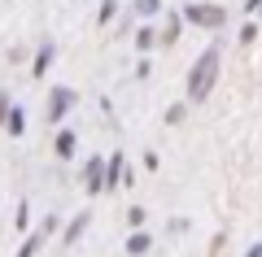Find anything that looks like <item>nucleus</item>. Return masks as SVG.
Here are the masks:
<instances>
[{"instance_id":"nucleus-1","label":"nucleus","mask_w":262,"mask_h":257,"mask_svg":"<svg viewBox=\"0 0 262 257\" xmlns=\"http://www.w3.org/2000/svg\"><path fill=\"white\" fill-rule=\"evenodd\" d=\"M214 74H219V48H206V53L196 57L192 74H188V96L192 101H206L210 87H214Z\"/></svg>"},{"instance_id":"nucleus-2","label":"nucleus","mask_w":262,"mask_h":257,"mask_svg":"<svg viewBox=\"0 0 262 257\" xmlns=\"http://www.w3.org/2000/svg\"><path fill=\"white\" fill-rule=\"evenodd\" d=\"M184 22H192V27H223L227 13L219 9V5H188V9H184Z\"/></svg>"},{"instance_id":"nucleus-3","label":"nucleus","mask_w":262,"mask_h":257,"mask_svg":"<svg viewBox=\"0 0 262 257\" xmlns=\"http://www.w3.org/2000/svg\"><path fill=\"white\" fill-rule=\"evenodd\" d=\"M70 105H75V92H70V87H57V92L48 96V122H61L66 113H70Z\"/></svg>"},{"instance_id":"nucleus-4","label":"nucleus","mask_w":262,"mask_h":257,"mask_svg":"<svg viewBox=\"0 0 262 257\" xmlns=\"http://www.w3.org/2000/svg\"><path fill=\"white\" fill-rule=\"evenodd\" d=\"M83 183H88V192H105V161L101 157H92L83 166Z\"/></svg>"},{"instance_id":"nucleus-5","label":"nucleus","mask_w":262,"mask_h":257,"mask_svg":"<svg viewBox=\"0 0 262 257\" xmlns=\"http://www.w3.org/2000/svg\"><path fill=\"white\" fill-rule=\"evenodd\" d=\"M127 253H131V257H144V253H149V236H144V231H136V236L127 240Z\"/></svg>"},{"instance_id":"nucleus-6","label":"nucleus","mask_w":262,"mask_h":257,"mask_svg":"<svg viewBox=\"0 0 262 257\" xmlns=\"http://www.w3.org/2000/svg\"><path fill=\"white\" fill-rule=\"evenodd\" d=\"M5 122H9V131H13V135H22V131H27V113H22V109H13V105H9V118H5Z\"/></svg>"},{"instance_id":"nucleus-7","label":"nucleus","mask_w":262,"mask_h":257,"mask_svg":"<svg viewBox=\"0 0 262 257\" xmlns=\"http://www.w3.org/2000/svg\"><path fill=\"white\" fill-rule=\"evenodd\" d=\"M57 157H75V135H70V131L57 135Z\"/></svg>"},{"instance_id":"nucleus-8","label":"nucleus","mask_w":262,"mask_h":257,"mask_svg":"<svg viewBox=\"0 0 262 257\" xmlns=\"http://www.w3.org/2000/svg\"><path fill=\"white\" fill-rule=\"evenodd\" d=\"M83 227H88V214H79V218L70 222V231H66V244H75V240L83 236Z\"/></svg>"},{"instance_id":"nucleus-9","label":"nucleus","mask_w":262,"mask_h":257,"mask_svg":"<svg viewBox=\"0 0 262 257\" xmlns=\"http://www.w3.org/2000/svg\"><path fill=\"white\" fill-rule=\"evenodd\" d=\"M136 13H144V18H153V13H162V0H136Z\"/></svg>"},{"instance_id":"nucleus-10","label":"nucleus","mask_w":262,"mask_h":257,"mask_svg":"<svg viewBox=\"0 0 262 257\" xmlns=\"http://www.w3.org/2000/svg\"><path fill=\"white\" fill-rule=\"evenodd\" d=\"M153 44H158V35H153V31H149V27H144V31H140V35H136V48H140V53H149V48H153Z\"/></svg>"},{"instance_id":"nucleus-11","label":"nucleus","mask_w":262,"mask_h":257,"mask_svg":"<svg viewBox=\"0 0 262 257\" xmlns=\"http://www.w3.org/2000/svg\"><path fill=\"white\" fill-rule=\"evenodd\" d=\"M48 61H53V44L39 48V57H35V74H44V70H48Z\"/></svg>"},{"instance_id":"nucleus-12","label":"nucleus","mask_w":262,"mask_h":257,"mask_svg":"<svg viewBox=\"0 0 262 257\" xmlns=\"http://www.w3.org/2000/svg\"><path fill=\"white\" fill-rule=\"evenodd\" d=\"M35 248H39V236H35V240H27V244L18 248V257H31V253H35Z\"/></svg>"},{"instance_id":"nucleus-13","label":"nucleus","mask_w":262,"mask_h":257,"mask_svg":"<svg viewBox=\"0 0 262 257\" xmlns=\"http://www.w3.org/2000/svg\"><path fill=\"white\" fill-rule=\"evenodd\" d=\"M9 118V96H0V122Z\"/></svg>"},{"instance_id":"nucleus-14","label":"nucleus","mask_w":262,"mask_h":257,"mask_svg":"<svg viewBox=\"0 0 262 257\" xmlns=\"http://www.w3.org/2000/svg\"><path fill=\"white\" fill-rule=\"evenodd\" d=\"M245 9H249V13H258V9H262V0H249V5H245Z\"/></svg>"},{"instance_id":"nucleus-15","label":"nucleus","mask_w":262,"mask_h":257,"mask_svg":"<svg viewBox=\"0 0 262 257\" xmlns=\"http://www.w3.org/2000/svg\"><path fill=\"white\" fill-rule=\"evenodd\" d=\"M245 257H262V244H253V248H249V253H245Z\"/></svg>"}]
</instances>
